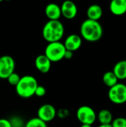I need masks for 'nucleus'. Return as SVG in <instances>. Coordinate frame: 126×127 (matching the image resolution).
I'll use <instances>...</instances> for the list:
<instances>
[{
  "label": "nucleus",
  "instance_id": "obj_27",
  "mask_svg": "<svg viewBox=\"0 0 126 127\" xmlns=\"http://www.w3.org/2000/svg\"><path fill=\"white\" fill-rule=\"evenodd\" d=\"M0 2H1V0H0Z\"/></svg>",
  "mask_w": 126,
  "mask_h": 127
},
{
  "label": "nucleus",
  "instance_id": "obj_5",
  "mask_svg": "<svg viewBox=\"0 0 126 127\" xmlns=\"http://www.w3.org/2000/svg\"><path fill=\"white\" fill-rule=\"evenodd\" d=\"M108 96L109 100L115 104H123L126 103V86L123 83H117L110 88Z\"/></svg>",
  "mask_w": 126,
  "mask_h": 127
},
{
  "label": "nucleus",
  "instance_id": "obj_10",
  "mask_svg": "<svg viewBox=\"0 0 126 127\" xmlns=\"http://www.w3.org/2000/svg\"><path fill=\"white\" fill-rule=\"evenodd\" d=\"M63 44L66 50L74 52L80 48L82 44V39L78 34H70L66 37Z\"/></svg>",
  "mask_w": 126,
  "mask_h": 127
},
{
  "label": "nucleus",
  "instance_id": "obj_22",
  "mask_svg": "<svg viewBox=\"0 0 126 127\" xmlns=\"http://www.w3.org/2000/svg\"><path fill=\"white\" fill-rule=\"evenodd\" d=\"M46 94V89L44 86H38L36 91H35V94L34 95L39 97H44Z\"/></svg>",
  "mask_w": 126,
  "mask_h": 127
},
{
  "label": "nucleus",
  "instance_id": "obj_6",
  "mask_svg": "<svg viewBox=\"0 0 126 127\" xmlns=\"http://www.w3.org/2000/svg\"><path fill=\"white\" fill-rule=\"evenodd\" d=\"M76 118L82 124L92 125L97 120L95 111L88 106H82L76 111Z\"/></svg>",
  "mask_w": 126,
  "mask_h": 127
},
{
  "label": "nucleus",
  "instance_id": "obj_11",
  "mask_svg": "<svg viewBox=\"0 0 126 127\" xmlns=\"http://www.w3.org/2000/svg\"><path fill=\"white\" fill-rule=\"evenodd\" d=\"M34 63L36 69L42 74L48 73L51 68V62L45 54L38 55L35 59Z\"/></svg>",
  "mask_w": 126,
  "mask_h": 127
},
{
  "label": "nucleus",
  "instance_id": "obj_21",
  "mask_svg": "<svg viewBox=\"0 0 126 127\" xmlns=\"http://www.w3.org/2000/svg\"><path fill=\"white\" fill-rule=\"evenodd\" d=\"M111 124L112 127H126V118H117L113 120Z\"/></svg>",
  "mask_w": 126,
  "mask_h": 127
},
{
  "label": "nucleus",
  "instance_id": "obj_7",
  "mask_svg": "<svg viewBox=\"0 0 126 127\" xmlns=\"http://www.w3.org/2000/svg\"><path fill=\"white\" fill-rule=\"evenodd\" d=\"M16 63L14 59L9 55L0 57V79L7 80L14 72Z\"/></svg>",
  "mask_w": 126,
  "mask_h": 127
},
{
  "label": "nucleus",
  "instance_id": "obj_19",
  "mask_svg": "<svg viewBox=\"0 0 126 127\" xmlns=\"http://www.w3.org/2000/svg\"><path fill=\"white\" fill-rule=\"evenodd\" d=\"M20 78H21V77H20L17 73L13 72V73H12V74L7 77V82L9 83L10 85H11V86L16 87V85L18 84V83L19 82Z\"/></svg>",
  "mask_w": 126,
  "mask_h": 127
},
{
  "label": "nucleus",
  "instance_id": "obj_20",
  "mask_svg": "<svg viewBox=\"0 0 126 127\" xmlns=\"http://www.w3.org/2000/svg\"><path fill=\"white\" fill-rule=\"evenodd\" d=\"M12 127H25V124L22 118L19 117H13L11 120H9Z\"/></svg>",
  "mask_w": 126,
  "mask_h": 127
},
{
  "label": "nucleus",
  "instance_id": "obj_4",
  "mask_svg": "<svg viewBox=\"0 0 126 127\" xmlns=\"http://www.w3.org/2000/svg\"><path fill=\"white\" fill-rule=\"evenodd\" d=\"M66 49L62 42H54L47 45L45 49V55L51 63H57L64 59V54Z\"/></svg>",
  "mask_w": 126,
  "mask_h": 127
},
{
  "label": "nucleus",
  "instance_id": "obj_17",
  "mask_svg": "<svg viewBox=\"0 0 126 127\" xmlns=\"http://www.w3.org/2000/svg\"><path fill=\"white\" fill-rule=\"evenodd\" d=\"M118 79L113 71H107L102 76V81L105 86L111 88L118 83Z\"/></svg>",
  "mask_w": 126,
  "mask_h": 127
},
{
  "label": "nucleus",
  "instance_id": "obj_28",
  "mask_svg": "<svg viewBox=\"0 0 126 127\" xmlns=\"http://www.w3.org/2000/svg\"></svg>",
  "mask_w": 126,
  "mask_h": 127
},
{
  "label": "nucleus",
  "instance_id": "obj_8",
  "mask_svg": "<svg viewBox=\"0 0 126 127\" xmlns=\"http://www.w3.org/2000/svg\"><path fill=\"white\" fill-rule=\"evenodd\" d=\"M56 115V109L51 104H43L37 111V118L46 124L54 120Z\"/></svg>",
  "mask_w": 126,
  "mask_h": 127
},
{
  "label": "nucleus",
  "instance_id": "obj_1",
  "mask_svg": "<svg viewBox=\"0 0 126 127\" xmlns=\"http://www.w3.org/2000/svg\"><path fill=\"white\" fill-rule=\"evenodd\" d=\"M81 37L86 41L94 42L100 40L103 34V29L99 21L85 19L80 26Z\"/></svg>",
  "mask_w": 126,
  "mask_h": 127
},
{
  "label": "nucleus",
  "instance_id": "obj_26",
  "mask_svg": "<svg viewBox=\"0 0 126 127\" xmlns=\"http://www.w3.org/2000/svg\"><path fill=\"white\" fill-rule=\"evenodd\" d=\"M80 127H92L91 125H89V124H82V126Z\"/></svg>",
  "mask_w": 126,
  "mask_h": 127
},
{
  "label": "nucleus",
  "instance_id": "obj_14",
  "mask_svg": "<svg viewBox=\"0 0 126 127\" xmlns=\"http://www.w3.org/2000/svg\"><path fill=\"white\" fill-rule=\"evenodd\" d=\"M102 13L101 6L97 4L90 5L86 12L88 19L94 21H99L102 16Z\"/></svg>",
  "mask_w": 126,
  "mask_h": 127
},
{
  "label": "nucleus",
  "instance_id": "obj_16",
  "mask_svg": "<svg viewBox=\"0 0 126 127\" xmlns=\"http://www.w3.org/2000/svg\"><path fill=\"white\" fill-rule=\"evenodd\" d=\"M97 118L101 124H111L113 121V115L108 109H102Z\"/></svg>",
  "mask_w": 126,
  "mask_h": 127
},
{
  "label": "nucleus",
  "instance_id": "obj_9",
  "mask_svg": "<svg viewBox=\"0 0 126 127\" xmlns=\"http://www.w3.org/2000/svg\"><path fill=\"white\" fill-rule=\"evenodd\" d=\"M62 16L65 18L66 19H74L78 13V8L76 4L71 1L66 0L62 2V5L60 6Z\"/></svg>",
  "mask_w": 126,
  "mask_h": 127
},
{
  "label": "nucleus",
  "instance_id": "obj_18",
  "mask_svg": "<svg viewBox=\"0 0 126 127\" xmlns=\"http://www.w3.org/2000/svg\"><path fill=\"white\" fill-rule=\"evenodd\" d=\"M25 127H48V126L46 123L41 121L36 117L27 121V123L25 124Z\"/></svg>",
  "mask_w": 126,
  "mask_h": 127
},
{
  "label": "nucleus",
  "instance_id": "obj_12",
  "mask_svg": "<svg viewBox=\"0 0 126 127\" xmlns=\"http://www.w3.org/2000/svg\"><path fill=\"white\" fill-rule=\"evenodd\" d=\"M45 13L49 20H59L62 16L60 6L56 3H50L46 5Z\"/></svg>",
  "mask_w": 126,
  "mask_h": 127
},
{
  "label": "nucleus",
  "instance_id": "obj_25",
  "mask_svg": "<svg viewBox=\"0 0 126 127\" xmlns=\"http://www.w3.org/2000/svg\"><path fill=\"white\" fill-rule=\"evenodd\" d=\"M98 127H112L111 124H100Z\"/></svg>",
  "mask_w": 126,
  "mask_h": 127
},
{
  "label": "nucleus",
  "instance_id": "obj_3",
  "mask_svg": "<svg viewBox=\"0 0 126 127\" xmlns=\"http://www.w3.org/2000/svg\"><path fill=\"white\" fill-rule=\"evenodd\" d=\"M37 80L31 75L21 77L19 82L16 86V94L22 98H30L34 95L38 86Z\"/></svg>",
  "mask_w": 126,
  "mask_h": 127
},
{
  "label": "nucleus",
  "instance_id": "obj_2",
  "mask_svg": "<svg viewBox=\"0 0 126 127\" xmlns=\"http://www.w3.org/2000/svg\"><path fill=\"white\" fill-rule=\"evenodd\" d=\"M42 36L48 43L59 42L64 36L65 28L59 20H48L42 28Z\"/></svg>",
  "mask_w": 126,
  "mask_h": 127
},
{
  "label": "nucleus",
  "instance_id": "obj_15",
  "mask_svg": "<svg viewBox=\"0 0 126 127\" xmlns=\"http://www.w3.org/2000/svg\"><path fill=\"white\" fill-rule=\"evenodd\" d=\"M118 80L126 79V60L119 61L114 66L113 71Z\"/></svg>",
  "mask_w": 126,
  "mask_h": 127
},
{
  "label": "nucleus",
  "instance_id": "obj_24",
  "mask_svg": "<svg viewBox=\"0 0 126 127\" xmlns=\"http://www.w3.org/2000/svg\"><path fill=\"white\" fill-rule=\"evenodd\" d=\"M73 56H74V52L66 50L65 52V54H64V59L71 60L73 57Z\"/></svg>",
  "mask_w": 126,
  "mask_h": 127
},
{
  "label": "nucleus",
  "instance_id": "obj_23",
  "mask_svg": "<svg viewBox=\"0 0 126 127\" xmlns=\"http://www.w3.org/2000/svg\"><path fill=\"white\" fill-rule=\"evenodd\" d=\"M0 127H12L9 120L5 118L0 119Z\"/></svg>",
  "mask_w": 126,
  "mask_h": 127
},
{
  "label": "nucleus",
  "instance_id": "obj_13",
  "mask_svg": "<svg viewBox=\"0 0 126 127\" xmlns=\"http://www.w3.org/2000/svg\"><path fill=\"white\" fill-rule=\"evenodd\" d=\"M109 8L114 15L122 16L126 13V0H113Z\"/></svg>",
  "mask_w": 126,
  "mask_h": 127
}]
</instances>
